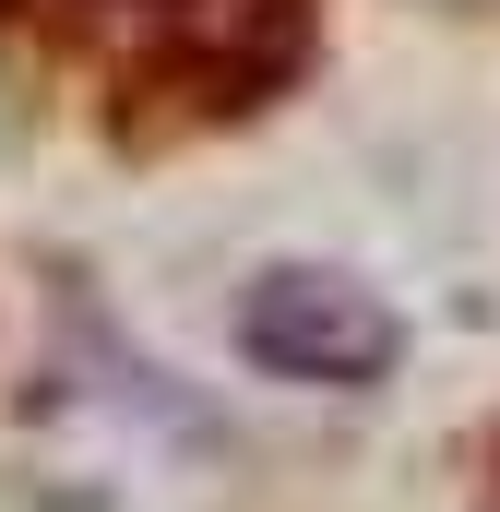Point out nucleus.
<instances>
[{
  "label": "nucleus",
  "instance_id": "f257e3e1",
  "mask_svg": "<svg viewBox=\"0 0 500 512\" xmlns=\"http://www.w3.org/2000/svg\"><path fill=\"white\" fill-rule=\"evenodd\" d=\"M239 358L274 370V382H310V393H370L405 358V322L334 262H274L239 298Z\"/></svg>",
  "mask_w": 500,
  "mask_h": 512
}]
</instances>
